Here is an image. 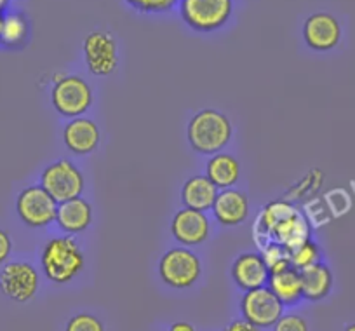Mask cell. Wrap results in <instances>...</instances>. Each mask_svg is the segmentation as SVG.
Returning a JSON list of instances; mask_svg holds the SVG:
<instances>
[{"label": "cell", "mask_w": 355, "mask_h": 331, "mask_svg": "<svg viewBox=\"0 0 355 331\" xmlns=\"http://www.w3.org/2000/svg\"><path fill=\"white\" fill-rule=\"evenodd\" d=\"M40 265L51 282L67 285L84 271L85 257L80 244L71 235H58L44 244Z\"/></svg>", "instance_id": "1"}, {"label": "cell", "mask_w": 355, "mask_h": 331, "mask_svg": "<svg viewBox=\"0 0 355 331\" xmlns=\"http://www.w3.org/2000/svg\"><path fill=\"white\" fill-rule=\"evenodd\" d=\"M234 136V126L230 119L220 110L204 108L197 112L189 122L187 138L190 146L197 153L202 155H214L220 153L230 143Z\"/></svg>", "instance_id": "2"}, {"label": "cell", "mask_w": 355, "mask_h": 331, "mask_svg": "<svg viewBox=\"0 0 355 331\" xmlns=\"http://www.w3.org/2000/svg\"><path fill=\"white\" fill-rule=\"evenodd\" d=\"M93 100V90L82 77H77V75H56L54 77L51 101L58 114L63 117H82L91 108Z\"/></svg>", "instance_id": "3"}, {"label": "cell", "mask_w": 355, "mask_h": 331, "mask_svg": "<svg viewBox=\"0 0 355 331\" xmlns=\"http://www.w3.org/2000/svg\"><path fill=\"white\" fill-rule=\"evenodd\" d=\"M202 274L200 258L189 248H171L160 257L159 275L173 289H189Z\"/></svg>", "instance_id": "4"}, {"label": "cell", "mask_w": 355, "mask_h": 331, "mask_svg": "<svg viewBox=\"0 0 355 331\" xmlns=\"http://www.w3.org/2000/svg\"><path fill=\"white\" fill-rule=\"evenodd\" d=\"M234 0H180L183 22L197 32H213L228 23Z\"/></svg>", "instance_id": "5"}, {"label": "cell", "mask_w": 355, "mask_h": 331, "mask_svg": "<svg viewBox=\"0 0 355 331\" xmlns=\"http://www.w3.org/2000/svg\"><path fill=\"white\" fill-rule=\"evenodd\" d=\"M40 187L60 204L82 196L84 175L71 160L61 159L44 169L40 175Z\"/></svg>", "instance_id": "6"}, {"label": "cell", "mask_w": 355, "mask_h": 331, "mask_svg": "<svg viewBox=\"0 0 355 331\" xmlns=\"http://www.w3.org/2000/svg\"><path fill=\"white\" fill-rule=\"evenodd\" d=\"M84 61L87 70L96 77L112 75L119 67V47L114 33L96 30L82 42Z\"/></svg>", "instance_id": "7"}, {"label": "cell", "mask_w": 355, "mask_h": 331, "mask_svg": "<svg viewBox=\"0 0 355 331\" xmlns=\"http://www.w3.org/2000/svg\"><path fill=\"white\" fill-rule=\"evenodd\" d=\"M40 275L32 264L25 260L8 262L0 271V291L18 303H26L37 295Z\"/></svg>", "instance_id": "8"}, {"label": "cell", "mask_w": 355, "mask_h": 331, "mask_svg": "<svg viewBox=\"0 0 355 331\" xmlns=\"http://www.w3.org/2000/svg\"><path fill=\"white\" fill-rule=\"evenodd\" d=\"M58 203L40 185L26 187L16 199L19 220L32 228H42L56 220Z\"/></svg>", "instance_id": "9"}, {"label": "cell", "mask_w": 355, "mask_h": 331, "mask_svg": "<svg viewBox=\"0 0 355 331\" xmlns=\"http://www.w3.org/2000/svg\"><path fill=\"white\" fill-rule=\"evenodd\" d=\"M241 312L245 321L263 330V328H274V324L284 314V305L268 286H261L244 293L241 300Z\"/></svg>", "instance_id": "10"}, {"label": "cell", "mask_w": 355, "mask_h": 331, "mask_svg": "<svg viewBox=\"0 0 355 331\" xmlns=\"http://www.w3.org/2000/svg\"><path fill=\"white\" fill-rule=\"evenodd\" d=\"M171 234L185 248L202 244L209 239L211 234L209 218L202 211L183 207L171 220Z\"/></svg>", "instance_id": "11"}, {"label": "cell", "mask_w": 355, "mask_h": 331, "mask_svg": "<svg viewBox=\"0 0 355 331\" xmlns=\"http://www.w3.org/2000/svg\"><path fill=\"white\" fill-rule=\"evenodd\" d=\"M303 39L317 53L334 49L341 39L340 22L329 12H313L303 25Z\"/></svg>", "instance_id": "12"}, {"label": "cell", "mask_w": 355, "mask_h": 331, "mask_svg": "<svg viewBox=\"0 0 355 331\" xmlns=\"http://www.w3.org/2000/svg\"><path fill=\"white\" fill-rule=\"evenodd\" d=\"M230 274L237 288L242 289L244 293L266 286L268 279H270V271L266 267L261 255L258 253L239 255L234 264H232Z\"/></svg>", "instance_id": "13"}, {"label": "cell", "mask_w": 355, "mask_h": 331, "mask_svg": "<svg viewBox=\"0 0 355 331\" xmlns=\"http://www.w3.org/2000/svg\"><path fill=\"white\" fill-rule=\"evenodd\" d=\"M101 139L100 128L87 117H75L67 122L63 129V142L70 152L77 155H87L98 148Z\"/></svg>", "instance_id": "14"}, {"label": "cell", "mask_w": 355, "mask_h": 331, "mask_svg": "<svg viewBox=\"0 0 355 331\" xmlns=\"http://www.w3.org/2000/svg\"><path fill=\"white\" fill-rule=\"evenodd\" d=\"M211 211L218 223L225 225V227H235L248 220L249 199L244 192L237 189L220 190Z\"/></svg>", "instance_id": "15"}, {"label": "cell", "mask_w": 355, "mask_h": 331, "mask_svg": "<svg viewBox=\"0 0 355 331\" xmlns=\"http://www.w3.org/2000/svg\"><path fill=\"white\" fill-rule=\"evenodd\" d=\"M58 227L67 235L82 234L93 223V206L84 197L64 201L58 204L56 220Z\"/></svg>", "instance_id": "16"}, {"label": "cell", "mask_w": 355, "mask_h": 331, "mask_svg": "<svg viewBox=\"0 0 355 331\" xmlns=\"http://www.w3.org/2000/svg\"><path fill=\"white\" fill-rule=\"evenodd\" d=\"M310 232H312V228H310L309 220L303 217L302 211L296 210L295 213L286 217L284 220H281L272 227V230L268 232V242H277L291 253L298 246L309 241Z\"/></svg>", "instance_id": "17"}, {"label": "cell", "mask_w": 355, "mask_h": 331, "mask_svg": "<svg viewBox=\"0 0 355 331\" xmlns=\"http://www.w3.org/2000/svg\"><path fill=\"white\" fill-rule=\"evenodd\" d=\"M220 190L206 175H197L187 180L182 187V203L189 210L207 213L213 210V204Z\"/></svg>", "instance_id": "18"}, {"label": "cell", "mask_w": 355, "mask_h": 331, "mask_svg": "<svg viewBox=\"0 0 355 331\" xmlns=\"http://www.w3.org/2000/svg\"><path fill=\"white\" fill-rule=\"evenodd\" d=\"M268 288L281 300L284 307H295L303 300L302 275H300V271H296L295 267H288L284 271L270 274Z\"/></svg>", "instance_id": "19"}, {"label": "cell", "mask_w": 355, "mask_h": 331, "mask_svg": "<svg viewBox=\"0 0 355 331\" xmlns=\"http://www.w3.org/2000/svg\"><path fill=\"white\" fill-rule=\"evenodd\" d=\"M206 176L216 185L218 190L234 189L241 178V164L230 153H214L206 162Z\"/></svg>", "instance_id": "20"}, {"label": "cell", "mask_w": 355, "mask_h": 331, "mask_svg": "<svg viewBox=\"0 0 355 331\" xmlns=\"http://www.w3.org/2000/svg\"><path fill=\"white\" fill-rule=\"evenodd\" d=\"M300 275H302L303 298L309 300V302L324 300L333 289V272L322 262L302 271Z\"/></svg>", "instance_id": "21"}, {"label": "cell", "mask_w": 355, "mask_h": 331, "mask_svg": "<svg viewBox=\"0 0 355 331\" xmlns=\"http://www.w3.org/2000/svg\"><path fill=\"white\" fill-rule=\"evenodd\" d=\"M30 23L23 12L9 11L6 12L4 23L0 28V46L8 49H18L23 47L28 40Z\"/></svg>", "instance_id": "22"}, {"label": "cell", "mask_w": 355, "mask_h": 331, "mask_svg": "<svg viewBox=\"0 0 355 331\" xmlns=\"http://www.w3.org/2000/svg\"><path fill=\"white\" fill-rule=\"evenodd\" d=\"M320 258H322V253H320V248L317 242H313L312 239H309L306 242H303L302 246H298L296 250H293L289 253V260H291V265L296 269V271H305V269L312 267V265L320 264Z\"/></svg>", "instance_id": "23"}, {"label": "cell", "mask_w": 355, "mask_h": 331, "mask_svg": "<svg viewBox=\"0 0 355 331\" xmlns=\"http://www.w3.org/2000/svg\"><path fill=\"white\" fill-rule=\"evenodd\" d=\"M125 2L143 15H160L180 4V0H125Z\"/></svg>", "instance_id": "24"}, {"label": "cell", "mask_w": 355, "mask_h": 331, "mask_svg": "<svg viewBox=\"0 0 355 331\" xmlns=\"http://www.w3.org/2000/svg\"><path fill=\"white\" fill-rule=\"evenodd\" d=\"M64 331H105L103 323L93 314H77L70 317Z\"/></svg>", "instance_id": "25"}, {"label": "cell", "mask_w": 355, "mask_h": 331, "mask_svg": "<svg viewBox=\"0 0 355 331\" xmlns=\"http://www.w3.org/2000/svg\"><path fill=\"white\" fill-rule=\"evenodd\" d=\"M261 257H263V260H265L268 271H270V269L274 267V265H277L279 262L289 260V251L286 250L284 246H281V244H277V242L270 241L268 244L263 246Z\"/></svg>", "instance_id": "26"}, {"label": "cell", "mask_w": 355, "mask_h": 331, "mask_svg": "<svg viewBox=\"0 0 355 331\" xmlns=\"http://www.w3.org/2000/svg\"><path fill=\"white\" fill-rule=\"evenodd\" d=\"M274 331H309V323L298 314H282L281 319L274 324Z\"/></svg>", "instance_id": "27"}, {"label": "cell", "mask_w": 355, "mask_h": 331, "mask_svg": "<svg viewBox=\"0 0 355 331\" xmlns=\"http://www.w3.org/2000/svg\"><path fill=\"white\" fill-rule=\"evenodd\" d=\"M12 251V239L4 228H0V265H4L9 260Z\"/></svg>", "instance_id": "28"}, {"label": "cell", "mask_w": 355, "mask_h": 331, "mask_svg": "<svg viewBox=\"0 0 355 331\" xmlns=\"http://www.w3.org/2000/svg\"><path fill=\"white\" fill-rule=\"evenodd\" d=\"M223 331H259V328H256L254 324L242 317V319H234L230 324H227Z\"/></svg>", "instance_id": "29"}, {"label": "cell", "mask_w": 355, "mask_h": 331, "mask_svg": "<svg viewBox=\"0 0 355 331\" xmlns=\"http://www.w3.org/2000/svg\"><path fill=\"white\" fill-rule=\"evenodd\" d=\"M169 331H196V328L190 323H187V321H178V323L171 324Z\"/></svg>", "instance_id": "30"}, {"label": "cell", "mask_w": 355, "mask_h": 331, "mask_svg": "<svg viewBox=\"0 0 355 331\" xmlns=\"http://www.w3.org/2000/svg\"><path fill=\"white\" fill-rule=\"evenodd\" d=\"M9 2H11V0H0V12H8Z\"/></svg>", "instance_id": "31"}, {"label": "cell", "mask_w": 355, "mask_h": 331, "mask_svg": "<svg viewBox=\"0 0 355 331\" xmlns=\"http://www.w3.org/2000/svg\"><path fill=\"white\" fill-rule=\"evenodd\" d=\"M345 331H355V323L348 324V326H347V328H345Z\"/></svg>", "instance_id": "32"}, {"label": "cell", "mask_w": 355, "mask_h": 331, "mask_svg": "<svg viewBox=\"0 0 355 331\" xmlns=\"http://www.w3.org/2000/svg\"><path fill=\"white\" fill-rule=\"evenodd\" d=\"M4 16L6 12H0V28H2V23H4Z\"/></svg>", "instance_id": "33"}]
</instances>
